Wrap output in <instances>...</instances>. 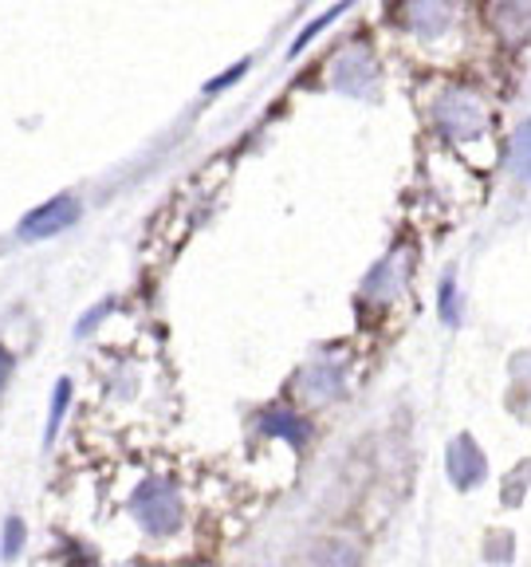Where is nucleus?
Returning <instances> with one entry per match:
<instances>
[{"mask_svg": "<svg viewBox=\"0 0 531 567\" xmlns=\"http://www.w3.org/2000/svg\"><path fill=\"white\" fill-rule=\"evenodd\" d=\"M107 308H111V303H103V308H95V312L87 315L84 323H79V335H87V331H91V323H95V320H103V312H107Z\"/></svg>", "mask_w": 531, "mask_h": 567, "instance_id": "16", "label": "nucleus"}, {"mask_svg": "<svg viewBox=\"0 0 531 567\" xmlns=\"http://www.w3.org/2000/svg\"><path fill=\"white\" fill-rule=\"evenodd\" d=\"M311 390H316L319 398H331L343 390V370L339 367H319L316 375H311Z\"/></svg>", "mask_w": 531, "mask_h": 567, "instance_id": "12", "label": "nucleus"}, {"mask_svg": "<svg viewBox=\"0 0 531 567\" xmlns=\"http://www.w3.org/2000/svg\"><path fill=\"white\" fill-rule=\"evenodd\" d=\"M441 320H449V323H457V320H461L457 284H453V276H445V280H441Z\"/></svg>", "mask_w": 531, "mask_h": 567, "instance_id": "13", "label": "nucleus"}, {"mask_svg": "<svg viewBox=\"0 0 531 567\" xmlns=\"http://www.w3.org/2000/svg\"><path fill=\"white\" fill-rule=\"evenodd\" d=\"M244 67H248V64H236V67H233V71H229V76H217V79H213V84H209V87H206V91H221V87L236 84V79H241V76H244Z\"/></svg>", "mask_w": 531, "mask_h": 567, "instance_id": "14", "label": "nucleus"}, {"mask_svg": "<svg viewBox=\"0 0 531 567\" xmlns=\"http://www.w3.org/2000/svg\"><path fill=\"white\" fill-rule=\"evenodd\" d=\"M67 402H71V382H67V378H59V382H56V394H52V414H47V434H44V442H47V445L56 442L59 422H64Z\"/></svg>", "mask_w": 531, "mask_h": 567, "instance_id": "10", "label": "nucleus"}, {"mask_svg": "<svg viewBox=\"0 0 531 567\" xmlns=\"http://www.w3.org/2000/svg\"><path fill=\"white\" fill-rule=\"evenodd\" d=\"M131 509L150 536H169L181 524V497L162 477H150V481L139 485V492L131 497Z\"/></svg>", "mask_w": 531, "mask_h": 567, "instance_id": "1", "label": "nucleus"}, {"mask_svg": "<svg viewBox=\"0 0 531 567\" xmlns=\"http://www.w3.org/2000/svg\"><path fill=\"white\" fill-rule=\"evenodd\" d=\"M445 465H449V477H453L457 489H473V485L485 481V472H488L485 454L476 449V442L468 434H461L457 442H449Z\"/></svg>", "mask_w": 531, "mask_h": 567, "instance_id": "4", "label": "nucleus"}, {"mask_svg": "<svg viewBox=\"0 0 531 567\" xmlns=\"http://www.w3.org/2000/svg\"><path fill=\"white\" fill-rule=\"evenodd\" d=\"M75 221H79V198H75V193H59V198L44 201V205H36L32 213H24L16 233L20 241H47V236L64 233Z\"/></svg>", "mask_w": 531, "mask_h": 567, "instance_id": "3", "label": "nucleus"}, {"mask_svg": "<svg viewBox=\"0 0 531 567\" xmlns=\"http://www.w3.org/2000/svg\"><path fill=\"white\" fill-rule=\"evenodd\" d=\"M370 84H374V59L366 56L363 47H351V52H343V56H339V64H335V87L358 94V91H366Z\"/></svg>", "mask_w": 531, "mask_h": 567, "instance_id": "5", "label": "nucleus"}, {"mask_svg": "<svg viewBox=\"0 0 531 567\" xmlns=\"http://www.w3.org/2000/svg\"><path fill=\"white\" fill-rule=\"evenodd\" d=\"M261 430L268 437H284V442H291V445H308V437H311V425L299 414H291V410H268Z\"/></svg>", "mask_w": 531, "mask_h": 567, "instance_id": "6", "label": "nucleus"}, {"mask_svg": "<svg viewBox=\"0 0 531 567\" xmlns=\"http://www.w3.org/2000/svg\"><path fill=\"white\" fill-rule=\"evenodd\" d=\"M485 107H480V99L468 91H445L438 99V126L449 134V138H476V134L485 131Z\"/></svg>", "mask_w": 531, "mask_h": 567, "instance_id": "2", "label": "nucleus"}, {"mask_svg": "<svg viewBox=\"0 0 531 567\" xmlns=\"http://www.w3.org/2000/svg\"><path fill=\"white\" fill-rule=\"evenodd\" d=\"M9 375H12V355L4 351V343H0V390L9 387Z\"/></svg>", "mask_w": 531, "mask_h": 567, "instance_id": "15", "label": "nucleus"}, {"mask_svg": "<svg viewBox=\"0 0 531 567\" xmlns=\"http://www.w3.org/2000/svg\"><path fill=\"white\" fill-rule=\"evenodd\" d=\"M512 170L523 181H531V119L523 126H516L512 134Z\"/></svg>", "mask_w": 531, "mask_h": 567, "instance_id": "8", "label": "nucleus"}, {"mask_svg": "<svg viewBox=\"0 0 531 567\" xmlns=\"http://www.w3.org/2000/svg\"><path fill=\"white\" fill-rule=\"evenodd\" d=\"M20 548H24V520L9 516V520H4V540H0V556H4V559H16Z\"/></svg>", "mask_w": 531, "mask_h": 567, "instance_id": "11", "label": "nucleus"}, {"mask_svg": "<svg viewBox=\"0 0 531 567\" xmlns=\"http://www.w3.org/2000/svg\"><path fill=\"white\" fill-rule=\"evenodd\" d=\"M316 567H358V552L343 540H331L316 552Z\"/></svg>", "mask_w": 531, "mask_h": 567, "instance_id": "9", "label": "nucleus"}, {"mask_svg": "<svg viewBox=\"0 0 531 567\" xmlns=\"http://www.w3.org/2000/svg\"><path fill=\"white\" fill-rule=\"evenodd\" d=\"M410 20L418 24V32L438 36V32H445V24H449V9H445V4H413Z\"/></svg>", "mask_w": 531, "mask_h": 567, "instance_id": "7", "label": "nucleus"}]
</instances>
